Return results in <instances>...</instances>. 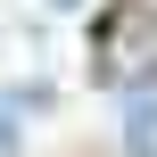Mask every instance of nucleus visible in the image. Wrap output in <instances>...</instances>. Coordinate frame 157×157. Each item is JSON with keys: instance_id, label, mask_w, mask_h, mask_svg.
Wrapping results in <instances>:
<instances>
[{"instance_id": "4", "label": "nucleus", "mask_w": 157, "mask_h": 157, "mask_svg": "<svg viewBox=\"0 0 157 157\" xmlns=\"http://www.w3.org/2000/svg\"><path fill=\"white\" fill-rule=\"evenodd\" d=\"M41 8H83V0H41Z\"/></svg>"}, {"instance_id": "3", "label": "nucleus", "mask_w": 157, "mask_h": 157, "mask_svg": "<svg viewBox=\"0 0 157 157\" xmlns=\"http://www.w3.org/2000/svg\"><path fill=\"white\" fill-rule=\"evenodd\" d=\"M17 141H25V124H17V99H0V157H17Z\"/></svg>"}, {"instance_id": "2", "label": "nucleus", "mask_w": 157, "mask_h": 157, "mask_svg": "<svg viewBox=\"0 0 157 157\" xmlns=\"http://www.w3.org/2000/svg\"><path fill=\"white\" fill-rule=\"evenodd\" d=\"M116 149L157 157V91H116Z\"/></svg>"}, {"instance_id": "1", "label": "nucleus", "mask_w": 157, "mask_h": 157, "mask_svg": "<svg viewBox=\"0 0 157 157\" xmlns=\"http://www.w3.org/2000/svg\"><path fill=\"white\" fill-rule=\"evenodd\" d=\"M91 58H99V83L108 91H157V8L149 0H116L91 33Z\"/></svg>"}]
</instances>
